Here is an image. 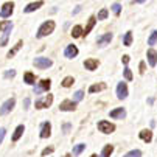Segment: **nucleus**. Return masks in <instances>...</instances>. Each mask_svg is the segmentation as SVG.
<instances>
[{
  "mask_svg": "<svg viewBox=\"0 0 157 157\" xmlns=\"http://www.w3.org/2000/svg\"><path fill=\"white\" fill-rule=\"evenodd\" d=\"M109 117L115 118V120H123V118H126V109L124 107H115L114 110L109 112Z\"/></svg>",
  "mask_w": 157,
  "mask_h": 157,
  "instance_id": "nucleus-9",
  "label": "nucleus"
},
{
  "mask_svg": "<svg viewBox=\"0 0 157 157\" xmlns=\"http://www.w3.org/2000/svg\"><path fill=\"white\" fill-rule=\"evenodd\" d=\"M140 73H145V62H140Z\"/></svg>",
  "mask_w": 157,
  "mask_h": 157,
  "instance_id": "nucleus-43",
  "label": "nucleus"
},
{
  "mask_svg": "<svg viewBox=\"0 0 157 157\" xmlns=\"http://www.w3.org/2000/svg\"><path fill=\"white\" fill-rule=\"evenodd\" d=\"M34 67L39 70H45V69H50V67L53 65V61L48 59V58H44V56H39V58H34L33 61Z\"/></svg>",
  "mask_w": 157,
  "mask_h": 157,
  "instance_id": "nucleus-3",
  "label": "nucleus"
},
{
  "mask_svg": "<svg viewBox=\"0 0 157 157\" xmlns=\"http://www.w3.org/2000/svg\"><path fill=\"white\" fill-rule=\"evenodd\" d=\"M3 76H5V78H14V76H16V70H13V69H11V70H6V72L3 73Z\"/></svg>",
  "mask_w": 157,
  "mask_h": 157,
  "instance_id": "nucleus-38",
  "label": "nucleus"
},
{
  "mask_svg": "<svg viewBox=\"0 0 157 157\" xmlns=\"http://www.w3.org/2000/svg\"><path fill=\"white\" fill-rule=\"evenodd\" d=\"M114 152V146L112 145H106L104 148H103V151H101V155L100 157H110V154Z\"/></svg>",
  "mask_w": 157,
  "mask_h": 157,
  "instance_id": "nucleus-24",
  "label": "nucleus"
},
{
  "mask_svg": "<svg viewBox=\"0 0 157 157\" xmlns=\"http://www.w3.org/2000/svg\"><path fill=\"white\" fill-rule=\"evenodd\" d=\"M24 81H25V84H34V81H36V76H34V73H31V72H27V73L24 75Z\"/></svg>",
  "mask_w": 157,
  "mask_h": 157,
  "instance_id": "nucleus-26",
  "label": "nucleus"
},
{
  "mask_svg": "<svg viewBox=\"0 0 157 157\" xmlns=\"http://www.w3.org/2000/svg\"><path fill=\"white\" fill-rule=\"evenodd\" d=\"M52 103H53V95L47 94V97H40L34 101V107L36 109H47L52 106Z\"/></svg>",
  "mask_w": 157,
  "mask_h": 157,
  "instance_id": "nucleus-2",
  "label": "nucleus"
},
{
  "mask_svg": "<svg viewBox=\"0 0 157 157\" xmlns=\"http://www.w3.org/2000/svg\"><path fill=\"white\" fill-rule=\"evenodd\" d=\"M146 58H148V64H149L151 67H154V65L157 64V53H155L154 48H149V50H148Z\"/></svg>",
  "mask_w": 157,
  "mask_h": 157,
  "instance_id": "nucleus-17",
  "label": "nucleus"
},
{
  "mask_svg": "<svg viewBox=\"0 0 157 157\" xmlns=\"http://www.w3.org/2000/svg\"><path fill=\"white\" fill-rule=\"evenodd\" d=\"M10 28H13V24L11 22H8V20H3V22H0V31H8Z\"/></svg>",
  "mask_w": 157,
  "mask_h": 157,
  "instance_id": "nucleus-29",
  "label": "nucleus"
},
{
  "mask_svg": "<svg viewBox=\"0 0 157 157\" xmlns=\"http://www.w3.org/2000/svg\"><path fill=\"white\" fill-rule=\"evenodd\" d=\"M55 27H56L55 20H47V22H44V24L39 27L37 33H36V37H37V39H42V37H45V36L52 34L53 30H55Z\"/></svg>",
  "mask_w": 157,
  "mask_h": 157,
  "instance_id": "nucleus-1",
  "label": "nucleus"
},
{
  "mask_svg": "<svg viewBox=\"0 0 157 157\" xmlns=\"http://www.w3.org/2000/svg\"><path fill=\"white\" fill-rule=\"evenodd\" d=\"M97 128H98V131L101 134H110V132L115 131V124L110 123V121H106V120H100L98 124H97Z\"/></svg>",
  "mask_w": 157,
  "mask_h": 157,
  "instance_id": "nucleus-5",
  "label": "nucleus"
},
{
  "mask_svg": "<svg viewBox=\"0 0 157 157\" xmlns=\"http://www.w3.org/2000/svg\"><path fill=\"white\" fill-rule=\"evenodd\" d=\"M132 44V31H126L124 37H123V45L124 47H129Z\"/></svg>",
  "mask_w": 157,
  "mask_h": 157,
  "instance_id": "nucleus-27",
  "label": "nucleus"
},
{
  "mask_svg": "<svg viewBox=\"0 0 157 157\" xmlns=\"http://www.w3.org/2000/svg\"><path fill=\"white\" fill-rule=\"evenodd\" d=\"M22 47H24V40H19V42L16 44V45H14V47H13L10 52H8V55H6V56H8V58H13V56H14V55H16V53H17V52L22 48Z\"/></svg>",
  "mask_w": 157,
  "mask_h": 157,
  "instance_id": "nucleus-21",
  "label": "nucleus"
},
{
  "mask_svg": "<svg viewBox=\"0 0 157 157\" xmlns=\"http://www.w3.org/2000/svg\"><path fill=\"white\" fill-rule=\"evenodd\" d=\"M128 97V84L126 82H118L117 84V98L118 100H124Z\"/></svg>",
  "mask_w": 157,
  "mask_h": 157,
  "instance_id": "nucleus-12",
  "label": "nucleus"
},
{
  "mask_svg": "<svg viewBox=\"0 0 157 157\" xmlns=\"http://www.w3.org/2000/svg\"><path fill=\"white\" fill-rule=\"evenodd\" d=\"M139 137H140L143 142L149 143V142L152 140V132H151V129H142L140 134H139Z\"/></svg>",
  "mask_w": 157,
  "mask_h": 157,
  "instance_id": "nucleus-19",
  "label": "nucleus"
},
{
  "mask_svg": "<svg viewBox=\"0 0 157 157\" xmlns=\"http://www.w3.org/2000/svg\"><path fill=\"white\" fill-rule=\"evenodd\" d=\"M90 157H100V155H97V154H92V155H90Z\"/></svg>",
  "mask_w": 157,
  "mask_h": 157,
  "instance_id": "nucleus-45",
  "label": "nucleus"
},
{
  "mask_svg": "<svg viewBox=\"0 0 157 157\" xmlns=\"http://www.w3.org/2000/svg\"><path fill=\"white\" fill-rule=\"evenodd\" d=\"M98 65H100L98 59H94V58H89V59H86V61H84V69H86V70H89V72L97 70V69H98Z\"/></svg>",
  "mask_w": 157,
  "mask_h": 157,
  "instance_id": "nucleus-13",
  "label": "nucleus"
},
{
  "mask_svg": "<svg viewBox=\"0 0 157 157\" xmlns=\"http://www.w3.org/2000/svg\"><path fill=\"white\" fill-rule=\"evenodd\" d=\"M11 30H13V28H10L8 31H5V33H3L2 39H0V47H5L6 44H8V40H10V36H11Z\"/></svg>",
  "mask_w": 157,
  "mask_h": 157,
  "instance_id": "nucleus-23",
  "label": "nucleus"
},
{
  "mask_svg": "<svg viewBox=\"0 0 157 157\" xmlns=\"http://www.w3.org/2000/svg\"><path fill=\"white\" fill-rule=\"evenodd\" d=\"M70 129H72V124H70V123H64V124H62V132H64V134H69Z\"/></svg>",
  "mask_w": 157,
  "mask_h": 157,
  "instance_id": "nucleus-37",
  "label": "nucleus"
},
{
  "mask_svg": "<svg viewBox=\"0 0 157 157\" xmlns=\"http://www.w3.org/2000/svg\"><path fill=\"white\" fill-rule=\"evenodd\" d=\"M155 42H157V30H154V31L151 33V36H149V39H148V45L152 47Z\"/></svg>",
  "mask_w": 157,
  "mask_h": 157,
  "instance_id": "nucleus-33",
  "label": "nucleus"
},
{
  "mask_svg": "<svg viewBox=\"0 0 157 157\" xmlns=\"http://www.w3.org/2000/svg\"><path fill=\"white\" fill-rule=\"evenodd\" d=\"M16 106V98H8L2 106H0V115H8Z\"/></svg>",
  "mask_w": 157,
  "mask_h": 157,
  "instance_id": "nucleus-6",
  "label": "nucleus"
},
{
  "mask_svg": "<svg viewBox=\"0 0 157 157\" xmlns=\"http://www.w3.org/2000/svg\"><path fill=\"white\" fill-rule=\"evenodd\" d=\"M79 11H81V5H78V6H76V8H75V10H73V13H72V14H73V16H75V14H78V13H79Z\"/></svg>",
  "mask_w": 157,
  "mask_h": 157,
  "instance_id": "nucleus-42",
  "label": "nucleus"
},
{
  "mask_svg": "<svg viewBox=\"0 0 157 157\" xmlns=\"http://www.w3.org/2000/svg\"><path fill=\"white\" fill-rule=\"evenodd\" d=\"M64 157H72V154H65Z\"/></svg>",
  "mask_w": 157,
  "mask_h": 157,
  "instance_id": "nucleus-44",
  "label": "nucleus"
},
{
  "mask_svg": "<svg viewBox=\"0 0 157 157\" xmlns=\"http://www.w3.org/2000/svg\"><path fill=\"white\" fill-rule=\"evenodd\" d=\"M123 76H124L126 81H132V79H134V75H132V72H131L129 67H124V69H123Z\"/></svg>",
  "mask_w": 157,
  "mask_h": 157,
  "instance_id": "nucleus-30",
  "label": "nucleus"
},
{
  "mask_svg": "<svg viewBox=\"0 0 157 157\" xmlns=\"http://www.w3.org/2000/svg\"><path fill=\"white\" fill-rule=\"evenodd\" d=\"M78 47L76 45H73V44H70V45H67L65 47V50H64V56L67 58V59H73V58H76L78 56Z\"/></svg>",
  "mask_w": 157,
  "mask_h": 157,
  "instance_id": "nucleus-10",
  "label": "nucleus"
},
{
  "mask_svg": "<svg viewBox=\"0 0 157 157\" xmlns=\"http://www.w3.org/2000/svg\"><path fill=\"white\" fill-rule=\"evenodd\" d=\"M25 132V126L24 124H19L16 129H14V132H13V136H11V140L13 142H17L20 137H22V134Z\"/></svg>",
  "mask_w": 157,
  "mask_h": 157,
  "instance_id": "nucleus-16",
  "label": "nucleus"
},
{
  "mask_svg": "<svg viewBox=\"0 0 157 157\" xmlns=\"http://www.w3.org/2000/svg\"><path fill=\"white\" fill-rule=\"evenodd\" d=\"M52 136V123L50 121H44L40 124V132H39V137L40 139H48Z\"/></svg>",
  "mask_w": 157,
  "mask_h": 157,
  "instance_id": "nucleus-8",
  "label": "nucleus"
},
{
  "mask_svg": "<svg viewBox=\"0 0 157 157\" xmlns=\"http://www.w3.org/2000/svg\"><path fill=\"white\" fill-rule=\"evenodd\" d=\"M5 136H6V129H5V128H0V145H2Z\"/></svg>",
  "mask_w": 157,
  "mask_h": 157,
  "instance_id": "nucleus-39",
  "label": "nucleus"
},
{
  "mask_svg": "<svg viewBox=\"0 0 157 157\" xmlns=\"http://www.w3.org/2000/svg\"><path fill=\"white\" fill-rule=\"evenodd\" d=\"M110 10H112V11H114V14H117V16H118V14L121 13V5L115 2V3H112V6H110Z\"/></svg>",
  "mask_w": 157,
  "mask_h": 157,
  "instance_id": "nucleus-35",
  "label": "nucleus"
},
{
  "mask_svg": "<svg viewBox=\"0 0 157 157\" xmlns=\"http://www.w3.org/2000/svg\"><path fill=\"white\" fill-rule=\"evenodd\" d=\"M50 86H52V79H42V81H39L37 84H34V94L40 95L44 92H48Z\"/></svg>",
  "mask_w": 157,
  "mask_h": 157,
  "instance_id": "nucleus-4",
  "label": "nucleus"
},
{
  "mask_svg": "<svg viewBox=\"0 0 157 157\" xmlns=\"http://www.w3.org/2000/svg\"><path fill=\"white\" fill-rule=\"evenodd\" d=\"M123 157H142V151L140 149H132V151L126 152Z\"/></svg>",
  "mask_w": 157,
  "mask_h": 157,
  "instance_id": "nucleus-32",
  "label": "nucleus"
},
{
  "mask_svg": "<svg viewBox=\"0 0 157 157\" xmlns=\"http://www.w3.org/2000/svg\"><path fill=\"white\" fill-rule=\"evenodd\" d=\"M112 37H114V34H112V33H106V34L100 36V37L97 39V45H98V47H106L107 44L112 40Z\"/></svg>",
  "mask_w": 157,
  "mask_h": 157,
  "instance_id": "nucleus-14",
  "label": "nucleus"
},
{
  "mask_svg": "<svg viewBox=\"0 0 157 157\" xmlns=\"http://www.w3.org/2000/svg\"><path fill=\"white\" fill-rule=\"evenodd\" d=\"M42 5H44V2H31V3H28V5L24 8V13H25V14L33 13V11H36L37 8H40Z\"/></svg>",
  "mask_w": 157,
  "mask_h": 157,
  "instance_id": "nucleus-18",
  "label": "nucleus"
},
{
  "mask_svg": "<svg viewBox=\"0 0 157 157\" xmlns=\"http://www.w3.org/2000/svg\"><path fill=\"white\" fill-rule=\"evenodd\" d=\"M109 17V10H106V8H103L98 14H97V19L98 20H104V19H107Z\"/></svg>",
  "mask_w": 157,
  "mask_h": 157,
  "instance_id": "nucleus-31",
  "label": "nucleus"
},
{
  "mask_svg": "<svg viewBox=\"0 0 157 157\" xmlns=\"http://www.w3.org/2000/svg\"><path fill=\"white\" fill-rule=\"evenodd\" d=\"M55 151V148L53 146H48V148H45V149H42V152H40V155L42 157H45V155H48V154H52Z\"/></svg>",
  "mask_w": 157,
  "mask_h": 157,
  "instance_id": "nucleus-36",
  "label": "nucleus"
},
{
  "mask_svg": "<svg viewBox=\"0 0 157 157\" xmlns=\"http://www.w3.org/2000/svg\"><path fill=\"white\" fill-rule=\"evenodd\" d=\"M81 34H84L82 27H81V25H75V27L72 28V37L78 39V37H81Z\"/></svg>",
  "mask_w": 157,
  "mask_h": 157,
  "instance_id": "nucleus-22",
  "label": "nucleus"
},
{
  "mask_svg": "<svg viewBox=\"0 0 157 157\" xmlns=\"http://www.w3.org/2000/svg\"><path fill=\"white\" fill-rule=\"evenodd\" d=\"M82 98H84V90H76V92L73 94V101H75V103L81 101Z\"/></svg>",
  "mask_w": 157,
  "mask_h": 157,
  "instance_id": "nucleus-34",
  "label": "nucleus"
},
{
  "mask_svg": "<svg viewBox=\"0 0 157 157\" xmlns=\"http://www.w3.org/2000/svg\"><path fill=\"white\" fill-rule=\"evenodd\" d=\"M106 89V84L104 82H98V84H92L90 87H89V92L90 94H98L101 90H104Z\"/></svg>",
  "mask_w": 157,
  "mask_h": 157,
  "instance_id": "nucleus-20",
  "label": "nucleus"
},
{
  "mask_svg": "<svg viewBox=\"0 0 157 157\" xmlns=\"http://www.w3.org/2000/svg\"><path fill=\"white\" fill-rule=\"evenodd\" d=\"M97 20H98V19H97L95 16H90V17H89L87 25H86V28H84V36H87L89 33L94 30V27H95V24H97Z\"/></svg>",
  "mask_w": 157,
  "mask_h": 157,
  "instance_id": "nucleus-15",
  "label": "nucleus"
},
{
  "mask_svg": "<svg viewBox=\"0 0 157 157\" xmlns=\"http://www.w3.org/2000/svg\"><path fill=\"white\" fill-rule=\"evenodd\" d=\"M75 109H76V103L73 100H64L59 104V110H62V112H70V110H75Z\"/></svg>",
  "mask_w": 157,
  "mask_h": 157,
  "instance_id": "nucleus-11",
  "label": "nucleus"
},
{
  "mask_svg": "<svg viewBox=\"0 0 157 157\" xmlns=\"http://www.w3.org/2000/svg\"><path fill=\"white\" fill-rule=\"evenodd\" d=\"M14 11V2H5L2 5V8H0V17L3 19H8Z\"/></svg>",
  "mask_w": 157,
  "mask_h": 157,
  "instance_id": "nucleus-7",
  "label": "nucleus"
},
{
  "mask_svg": "<svg viewBox=\"0 0 157 157\" xmlns=\"http://www.w3.org/2000/svg\"><path fill=\"white\" fill-rule=\"evenodd\" d=\"M84 149H86V143H78V145H75V146H73V155H75V157L79 155Z\"/></svg>",
  "mask_w": 157,
  "mask_h": 157,
  "instance_id": "nucleus-28",
  "label": "nucleus"
},
{
  "mask_svg": "<svg viewBox=\"0 0 157 157\" xmlns=\"http://www.w3.org/2000/svg\"><path fill=\"white\" fill-rule=\"evenodd\" d=\"M30 103H31L30 98H25V100H24V107H25V109H30Z\"/></svg>",
  "mask_w": 157,
  "mask_h": 157,
  "instance_id": "nucleus-41",
  "label": "nucleus"
},
{
  "mask_svg": "<svg viewBox=\"0 0 157 157\" xmlns=\"http://www.w3.org/2000/svg\"><path fill=\"white\" fill-rule=\"evenodd\" d=\"M61 84H62V87H65V89H67V87H72V86L75 84V78H73V76H65Z\"/></svg>",
  "mask_w": 157,
  "mask_h": 157,
  "instance_id": "nucleus-25",
  "label": "nucleus"
},
{
  "mask_svg": "<svg viewBox=\"0 0 157 157\" xmlns=\"http://www.w3.org/2000/svg\"><path fill=\"white\" fill-rule=\"evenodd\" d=\"M129 59H131V58H129V56H128V55H123V58H121V62H123V64H124V65H126V64H128V62H129Z\"/></svg>",
  "mask_w": 157,
  "mask_h": 157,
  "instance_id": "nucleus-40",
  "label": "nucleus"
}]
</instances>
